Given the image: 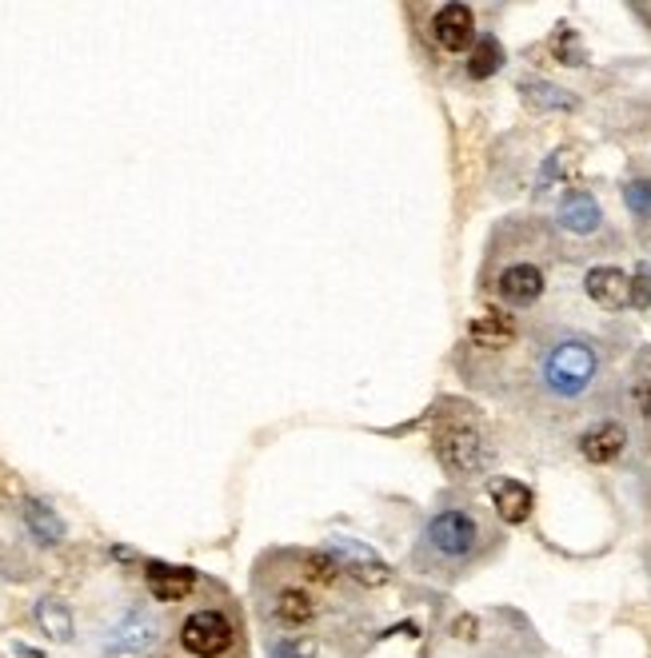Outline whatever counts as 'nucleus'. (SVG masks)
I'll return each instance as SVG.
<instances>
[{
  "label": "nucleus",
  "mask_w": 651,
  "mask_h": 658,
  "mask_svg": "<svg viewBox=\"0 0 651 658\" xmlns=\"http://www.w3.org/2000/svg\"><path fill=\"white\" fill-rule=\"evenodd\" d=\"M249 595L269 658H360L372 639V595L328 551L272 547L252 563Z\"/></svg>",
  "instance_id": "1"
},
{
  "label": "nucleus",
  "mask_w": 651,
  "mask_h": 658,
  "mask_svg": "<svg viewBox=\"0 0 651 658\" xmlns=\"http://www.w3.org/2000/svg\"><path fill=\"white\" fill-rule=\"evenodd\" d=\"M504 547L492 515L479 503H451L420 527L412 543V571L431 582H460Z\"/></svg>",
  "instance_id": "2"
},
{
  "label": "nucleus",
  "mask_w": 651,
  "mask_h": 658,
  "mask_svg": "<svg viewBox=\"0 0 651 658\" xmlns=\"http://www.w3.org/2000/svg\"><path fill=\"white\" fill-rule=\"evenodd\" d=\"M604 383V352L584 332H552L532 347V392L552 407H584Z\"/></svg>",
  "instance_id": "3"
},
{
  "label": "nucleus",
  "mask_w": 651,
  "mask_h": 658,
  "mask_svg": "<svg viewBox=\"0 0 651 658\" xmlns=\"http://www.w3.org/2000/svg\"><path fill=\"white\" fill-rule=\"evenodd\" d=\"M161 658H249V630L236 595L204 579V599L176 619Z\"/></svg>",
  "instance_id": "4"
},
{
  "label": "nucleus",
  "mask_w": 651,
  "mask_h": 658,
  "mask_svg": "<svg viewBox=\"0 0 651 658\" xmlns=\"http://www.w3.org/2000/svg\"><path fill=\"white\" fill-rule=\"evenodd\" d=\"M32 499L25 495L17 471L0 463V574H32Z\"/></svg>",
  "instance_id": "5"
},
{
  "label": "nucleus",
  "mask_w": 651,
  "mask_h": 658,
  "mask_svg": "<svg viewBox=\"0 0 651 658\" xmlns=\"http://www.w3.org/2000/svg\"><path fill=\"white\" fill-rule=\"evenodd\" d=\"M484 292L504 307H536L547 292V259L540 256H504L488 252Z\"/></svg>",
  "instance_id": "6"
},
{
  "label": "nucleus",
  "mask_w": 651,
  "mask_h": 658,
  "mask_svg": "<svg viewBox=\"0 0 651 658\" xmlns=\"http://www.w3.org/2000/svg\"><path fill=\"white\" fill-rule=\"evenodd\" d=\"M431 443H436V455L448 468V475H479L492 463V451L479 428L460 420V415H440V423L431 431Z\"/></svg>",
  "instance_id": "7"
},
{
  "label": "nucleus",
  "mask_w": 651,
  "mask_h": 658,
  "mask_svg": "<svg viewBox=\"0 0 651 658\" xmlns=\"http://www.w3.org/2000/svg\"><path fill=\"white\" fill-rule=\"evenodd\" d=\"M428 37L440 52H451V57L472 52L476 48V12L468 4H440V9H431Z\"/></svg>",
  "instance_id": "8"
},
{
  "label": "nucleus",
  "mask_w": 651,
  "mask_h": 658,
  "mask_svg": "<svg viewBox=\"0 0 651 658\" xmlns=\"http://www.w3.org/2000/svg\"><path fill=\"white\" fill-rule=\"evenodd\" d=\"M201 574L192 567H168V563H148L144 567V591L156 607H181L192 602V595L201 591Z\"/></svg>",
  "instance_id": "9"
},
{
  "label": "nucleus",
  "mask_w": 651,
  "mask_h": 658,
  "mask_svg": "<svg viewBox=\"0 0 651 658\" xmlns=\"http://www.w3.org/2000/svg\"><path fill=\"white\" fill-rule=\"evenodd\" d=\"M328 554H332L336 563L344 567L348 574H352L360 587H383V582L392 579V571H388V563H380L376 554H368L360 543H352V539H336L332 547H328Z\"/></svg>",
  "instance_id": "10"
},
{
  "label": "nucleus",
  "mask_w": 651,
  "mask_h": 658,
  "mask_svg": "<svg viewBox=\"0 0 651 658\" xmlns=\"http://www.w3.org/2000/svg\"><path fill=\"white\" fill-rule=\"evenodd\" d=\"M587 299L604 312H620V307L632 304V279L623 276L620 267H592L584 279Z\"/></svg>",
  "instance_id": "11"
},
{
  "label": "nucleus",
  "mask_w": 651,
  "mask_h": 658,
  "mask_svg": "<svg viewBox=\"0 0 651 658\" xmlns=\"http://www.w3.org/2000/svg\"><path fill=\"white\" fill-rule=\"evenodd\" d=\"M623 443H628V431L615 420H604L580 439V451H584L587 463H615L623 455Z\"/></svg>",
  "instance_id": "12"
},
{
  "label": "nucleus",
  "mask_w": 651,
  "mask_h": 658,
  "mask_svg": "<svg viewBox=\"0 0 651 658\" xmlns=\"http://www.w3.org/2000/svg\"><path fill=\"white\" fill-rule=\"evenodd\" d=\"M492 503H496V515L504 519V523L519 527L527 523V515H532V491H527L519 479H499L496 491H492Z\"/></svg>",
  "instance_id": "13"
},
{
  "label": "nucleus",
  "mask_w": 651,
  "mask_h": 658,
  "mask_svg": "<svg viewBox=\"0 0 651 658\" xmlns=\"http://www.w3.org/2000/svg\"><path fill=\"white\" fill-rule=\"evenodd\" d=\"M560 224L572 232H592L600 224V204L587 191H567L564 204H560Z\"/></svg>",
  "instance_id": "14"
},
{
  "label": "nucleus",
  "mask_w": 651,
  "mask_h": 658,
  "mask_svg": "<svg viewBox=\"0 0 651 658\" xmlns=\"http://www.w3.org/2000/svg\"><path fill=\"white\" fill-rule=\"evenodd\" d=\"M499 60H504V48L496 45V37L476 40V48H472V60H468V77L472 80H488L492 72L499 68Z\"/></svg>",
  "instance_id": "15"
},
{
  "label": "nucleus",
  "mask_w": 651,
  "mask_h": 658,
  "mask_svg": "<svg viewBox=\"0 0 651 658\" xmlns=\"http://www.w3.org/2000/svg\"><path fill=\"white\" fill-rule=\"evenodd\" d=\"M37 619H40V627L52 635V639H72V615H68V607L65 602H57V599H45L37 607Z\"/></svg>",
  "instance_id": "16"
},
{
  "label": "nucleus",
  "mask_w": 651,
  "mask_h": 658,
  "mask_svg": "<svg viewBox=\"0 0 651 658\" xmlns=\"http://www.w3.org/2000/svg\"><path fill=\"white\" fill-rule=\"evenodd\" d=\"M628 208L640 219L651 216V184H632V188H628Z\"/></svg>",
  "instance_id": "17"
}]
</instances>
